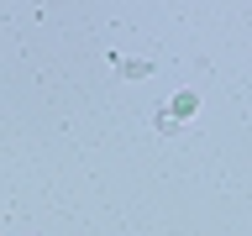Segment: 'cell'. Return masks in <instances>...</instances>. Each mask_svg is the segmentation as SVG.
Masks as SVG:
<instances>
[{
    "label": "cell",
    "mask_w": 252,
    "mask_h": 236,
    "mask_svg": "<svg viewBox=\"0 0 252 236\" xmlns=\"http://www.w3.org/2000/svg\"><path fill=\"white\" fill-rule=\"evenodd\" d=\"M194 110H200V94L184 89V94H173V110H168V116H173V121H189Z\"/></svg>",
    "instance_id": "cell-1"
},
{
    "label": "cell",
    "mask_w": 252,
    "mask_h": 236,
    "mask_svg": "<svg viewBox=\"0 0 252 236\" xmlns=\"http://www.w3.org/2000/svg\"><path fill=\"white\" fill-rule=\"evenodd\" d=\"M116 68H121L126 79H142V74H153V63H126V58H110Z\"/></svg>",
    "instance_id": "cell-2"
},
{
    "label": "cell",
    "mask_w": 252,
    "mask_h": 236,
    "mask_svg": "<svg viewBox=\"0 0 252 236\" xmlns=\"http://www.w3.org/2000/svg\"><path fill=\"white\" fill-rule=\"evenodd\" d=\"M153 126H158V131H163V137H179V121H173L168 110H158V116H153Z\"/></svg>",
    "instance_id": "cell-3"
}]
</instances>
